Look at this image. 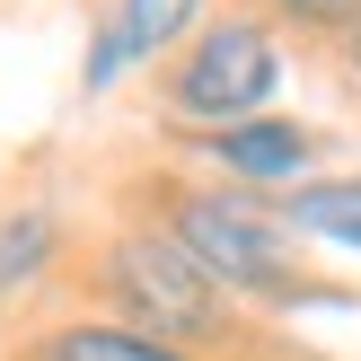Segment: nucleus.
Returning a JSON list of instances; mask_svg holds the SVG:
<instances>
[{
	"label": "nucleus",
	"mask_w": 361,
	"mask_h": 361,
	"mask_svg": "<svg viewBox=\"0 0 361 361\" xmlns=\"http://www.w3.org/2000/svg\"><path fill=\"white\" fill-rule=\"evenodd\" d=\"M35 361H185V353L141 326H62V335H44Z\"/></svg>",
	"instance_id": "0eeeda50"
},
{
	"label": "nucleus",
	"mask_w": 361,
	"mask_h": 361,
	"mask_svg": "<svg viewBox=\"0 0 361 361\" xmlns=\"http://www.w3.org/2000/svg\"><path fill=\"white\" fill-rule=\"evenodd\" d=\"M168 238L212 282H238V291H291V274H300L282 212L247 203V194H176V229Z\"/></svg>",
	"instance_id": "f257e3e1"
},
{
	"label": "nucleus",
	"mask_w": 361,
	"mask_h": 361,
	"mask_svg": "<svg viewBox=\"0 0 361 361\" xmlns=\"http://www.w3.org/2000/svg\"><path fill=\"white\" fill-rule=\"evenodd\" d=\"M194 9H203V0H123V9H115V27H106L97 44H88V71H80V80H88V88L123 80V62H133V53L176 44V35L194 27Z\"/></svg>",
	"instance_id": "20e7f679"
},
{
	"label": "nucleus",
	"mask_w": 361,
	"mask_h": 361,
	"mask_svg": "<svg viewBox=\"0 0 361 361\" xmlns=\"http://www.w3.org/2000/svg\"><path fill=\"white\" fill-rule=\"evenodd\" d=\"M44 247H53V221H35V212L0 229V291H9V282H27L35 264H44Z\"/></svg>",
	"instance_id": "6e6552de"
},
{
	"label": "nucleus",
	"mask_w": 361,
	"mask_h": 361,
	"mask_svg": "<svg viewBox=\"0 0 361 361\" xmlns=\"http://www.w3.org/2000/svg\"><path fill=\"white\" fill-rule=\"evenodd\" d=\"M282 221L309 229V238H335L361 256V176H317V185H300L291 203H282Z\"/></svg>",
	"instance_id": "423d86ee"
},
{
	"label": "nucleus",
	"mask_w": 361,
	"mask_h": 361,
	"mask_svg": "<svg viewBox=\"0 0 361 361\" xmlns=\"http://www.w3.org/2000/svg\"><path fill=\"white\" fill-rule=\"evenodd\" d=\"M353 71H361V27H353Z\"/></svg>",
	"instance_id": "9d476101"
},
{
	"label": "nucleus",
	"mask_w": 361,
	"mask_h": 361,
	"mask_svg": "<svg viewBox=\"0 0 361 361\" xmlns=\"http://www.w3.org/2000/svg\"><path fill=\"white\" fill-rule=\"evenodd\" d=\"M264 9H282V18H300V27H361V0H264Z\"/></svg>",
	"instance_id": "1a4fd4ad"
},
{
	"label": "nucleus",
	"mask_w": 361,
	"mask_h": 361,
	"mask_svg": "<svg viewBox=\"0 0 361 361\" xmlns=\"http://www.w3.org/2000/svg\"><path fill=\"white\" fill-rule=\"evenodd\" d=\"M106 282H115V300L133 309V326L159 335V344H194V335L221 326V282H212L176 238H159V229L123 238L115 256H106Z\"/></svg>",
	"instance_id": "f03ea898"
},
{
	"label": "nucleus",
	"mask_w": 361,
	"mask_h": 361,
	"mask_svg": "<svg viewBox=\"0 0 361 361\" xmlns=\"http://www.w3.org/2000/svg\"><path fill=\"white\" fill-rule=\"evenodd\" d=\"M212 150H221V168H238V176H300L309 168V133L300 123H282V115H247V123H229V133H212Z\"/></svg>",
	"instance_id": "39448f33"
},
{
	"label": "nucleus",
	"mask_w": 361,
	"mask_h": 361,
	"mask_svg": "<svg viewBox=\"0 0 361 361\" xmlns=\"http://www.w3.org/2000/svg\"><path fill=\"white\" fill-rule=\"evenodd\" d=\"M282 80V53L256 18H221V27L194 35V53L176 62V106L185 115H212V123H247Z\"/></svg>",
	"instance_id": "7ed1b4c3"
}]
</instances>
